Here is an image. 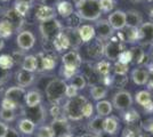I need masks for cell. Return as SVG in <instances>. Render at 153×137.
I'll list each match as a JSON object with an SVG mask.
<instances>
[{
  "mask_svg": "<svg viewBox=\"0 0 153 137\" xmlns=\"http://www.w3.org/2000/svg\"><path fill=\"white\" fill-rule=\"evenodd\" d=\"M15 78H16V82L19 84V86L25 88V87H29V86H31L33 84L36 77H34V73L21 69L19 72H16Z\"/></svg>",
  "mask_w": 153,
  "mask_h": 137,
  "instance_id": "19",
  "label": "cell"
},
{
  "mask_svg": "<svg viewBox=\"0 0 153 137\" xmlns=\"http://www.w3.org/2000/svg\"><path fill=\"white\" fill-rule=\"evenodd\" d=\"M89 93L91 95V98L96 102H98V101H102L103 98L106 97L108 89L105 85H93L90 87Z\"/></svg>",
  "mask_w": 153,
  "mask_h": 137,
  "instance_id": "25",
  "label": "cell"
},
{
  "mask_svg": "<svg viewBox=\"0 0 153 137\" xmlns=\"http://www.w3.org/2000/svg\"><path fill=\"white\" fill-rule=\"evenodd\" d=\"M5 19H6L7 21H9V22L13 24L14 27H15V30H17L19 26L22 25V22H23V17L16 13V10H15L14 8L7 10V13L5 14Z\"/></svg>",
  "mask_w": 153,
  "mask_h": 137,
  "instance_id": "32",
  "label": "cell"
},
{
  "mask_svg": "<svg viewBox=\"0 0 153 137\" xmlns=\"http://www.w3.org/2000/svg\"><path fill=\"white\" fill-rule=\"evenodd\" d=\"M68 84L64 79H53L51 80L45 88L46 97L53 105L58 104L65 96Z\"/></svg>",
  "mask_w": 153,
  "mask_h": 137,
  "instance_id": "3",
  "label": "cell"
},
{
  "mask_svg": "<svg viewBox=\"0 0 153 137\" xmlns=\"http://www.w3.org/2000/svg\"><path fill=\"white\" fill-rule=\"evenodd\" d=\"M39 30H40L41 36L44 37V39L48 40V41H53L63 31V25L58 20L54 19V20L40 23Z\"/></svg>",
  "mask_w": 153,
  "mask_h": 137,
  "instance_id": "4",
  "label": "cell"
},
{
  "mask_svg": "<svg viewBox=\"0 0 153 137\" xmlns=\"http://www.w3.org/2000/svg\"><path fill=\"white\" fill-rule=\"evenodd\" d=\"M95 33L98 40H108L113 34V29L111 27L108 20H97L95 23Z\"/></svg>",
  "mask_w": 153,
  "mask_h": 137,
  "instance_id": "10",
  "label": "cell"
},
{
  "mask_svg": "<svg viewBox=\"0 0 153 137\" xmlns=\"http://www.w3.org/2000/svg\"><path fill=\"white\" fill-rule=\"evenodd\" d=\"M36 128H37V124H34L32 120L27 119V118L21 119L19 121V124H17L19 131L24 134V135H33L36 133Z\"/></svg>",
  "mask_w": 153,
  "mask_h": 137,
  "instance_id": "22",
  "label": "cell"
},
{
  "mask_svg": "<svg viewBox=\"0 0 153 137\" xmlns=\"http://www.w3.org/2000/svg\"><path fill=\"white\" fill-rule=\"evenodd\" d=\"M143 133L136 124H129L122 131V137H142Z\"/></svg>",
  "mask_w": 153,
  "mask_h": 137,
  "instance_id": "35",
  "label": "cell"
},
{
  "mask_svg": "<svg viewBox=\"0 0 153 137\" xmlns=\"http://www.w3.org/2000/svg\"><path fill=\"white\" fill-rule=\"evenodd\" d=\"M108 22L110 23V25L113 30H117V31L123 30L127 25L126 24V12L118 9V10L110 13L108 17Z\"/></svg>",
  "mask_w": 153,
  "mask_h": 137,
  "instance_id": "12",
  "label": "cell"
},
{
  "mask_svg": "<svg viewBox=\"0 0 153 137\" xmlns=\"http://www.w3.org/2000/svg\"><path fill=\"white\" fill-rule=\"evenodd\" d=\"M76 1H79V0H76Z\"/></svg>",
  "mask_w": 153,
  "mask_h": 137,
  "instance_id": "59",
  "label": "cell"
},
{
  "mask_svg": "<svg viewBox=\"0 0 153 137\" xmlns=\"http://www.w3.org/2000/svg\"><path fill=\"white\" fill-rule=\"evenodd\" d=\"M138 41L140 45H150L153 42V23L146 22L138 27Z\"/></svg>",
  "mask_w": 153,
  "mask_h": 137,
  "instance_id": "14",
  "label": "cell"
},
{
  "mask_svg": "<svg viewBox=\"0 0 153 137\" xmlns=\"http://www.w3.org/2000/svg\"><path fill=\"white\" fill-rule=\"evenodd\" d=\"M56 12H57L64 19H69L73 12V5L68 0H61L56 5Z\"/></svg>",
  "mask_w": 153,
  "mask_h": 137,
  "instance_id": "24",
  "label": "cell"
},
{
  "mask_svg": "<svg viewBox=\"0 0 153 137\" xmlns=\"http://www.w3.org/2000/svg\"><path fill=\"white\" fill-rule=\"evenodd\" d=\"M71 85L73 87H76L78 90H82L87 86V80H86L85 76H82V74H76L71 79Z\"/></svg>",
  "mask_w": 153,
  "mask_h": 137,
  "instance_id": "36",
  "label": "cell"
},
{
  "mask_svg": "<svg viewBox=\"0 0 153 137\" xmlns=\"http://www.w3.org/2000/svg\"><path fill=\"white\" fill-rule=\"evenodd\" d=\"M76 8L80 20L96 22L102 15L98 0H79L76 2Z\"/></svg>",
  "mask_w": 153,
  "mask_h": 137,
  "instance_id": "1",
  "label": "cell"
},
{
  "mask_svg": "<svg viewBox=\"0 0 153 137\" xmlns=\"http://www.w3.org/2000/svg\"><path fill=\"white\" fill-rule=\"evenodd\" d=\"M15 1H19V2H26V4L31 5V4L33 2V1H34V0H15Z\"/></svg>",
  "mask_w": 153,
  "mask_h": 137,
  "instance_id": "53",
  "label": "cell"
},
{
  "mask_svg": "<svg viewBox=\"0 0 153 137\" xmlns=\"http://www.w3.org/2000/svg\"><path fill=\"white\" fill-rule=\"evenodd\" d=\"M118 62H120L122 64H127L128 63H130L131 62V54L129 50H122L121 54L119 55V57H118Z\"/></svg>",
  "mask_w": 153,
  "mask_h": 137,
  "instance_id": "45",
  "label": "cell"
},
{
  "mask_svg": "<svg viewBox=\"0 0 153 137\" xmlns=\"http://www.w3.org/2000/svg\"><path fill=\"white\" fill-rule=\"evenodd\" d=\"M36 137H54V133H53L51 124L49 126H46V124L40 126L37 129Z\"/></svg>",
  "mask_w": 153,
  "mask_h": 137,
  "instance_id": "42",
  "label": "cell"
},
{
  "mask_svg": "<svg viewBox=\"0 0 153 137\" xmlns=\"http://www.w3.org/2000/svg\"><path fill=\"white\" fill-rule=\"evenodd\" d=\"M14 64H15V62L10 55H7V54L0 55V69L1 70H4V71L10 70Z\"/></svg>",
  "mask_w": 153,
  "mask_h": 137,
  "instance_id": "38",
  "label": "cell"
},
{
  "mask_svg": "<svg viewBox=\"0 0 153 137\" xmlns=\"http://www.w3.org/2000/svg\"><path fill=\"white\" fill-rule=\"evenodd\" d=\"M122 50H123V47H122L120 41L111 40V41H108L106 45H104L103 54L108 59V62L110 61H118V57L121 54Z\"/></svg>",
  "mask_w": 153,
  "mask_h": 137,
  "instance_id": "9",
  "label": "cell"
},
{
  "mask_svg": "<svg viewBox=\"0 0 153 137\" xmlns=\"http://www.w3.org/2000/svg\"><path fill=\"white\" fill-rule=\"evenodd\" d=\"M147 1H149V2H153V0H147Z\"/></svg>",
  "mask_w": 153,
  "mask_h": 137,
  "instance_id": "58",
  "label": "cell"
},
{
  "mask_svg": "<svg viewBox=\"0 0 153 137\" xmlns=\"http://www.w3.org/2000/svg\"><path fill=\"white\" fill-rule=\"evenodd\" d=\"M53 46H54V49L58 53L64 52V50L70 48V44H69V41H68L63 32H61L55 39L53 40Z\"/></svg>",
  "mask_w": 153,
  "mask_h": 137,
  "instance_id": "29",
  "label": "cell"
},
{
  "mask_svg": "<svg viewBox=\"0 0 153 137\" xmlns=\"http://www.w3.org/2000/svg\"><path fill=\"white\" fill-rule=\"evenodd\" d=\"M110 70H111V64L108 61H105V59L98 62L96 65V71L98 72L100 76H103V77H108Z\"/></svg>",
  "mask_w": 153,
  "mask_h": 137,
  "instance_id": "39",
  "label": "cell"
},
{
  "mask_svg": "<svg viewBox=\"0 0 153 137\" xmlns=\"http://www.w3.org/2000/svg\"><path fill=\"white\" fill-rule=\"evenodd\" d=\"M142 137H153V135H151V134L146 133V134H143V135H142Z\"/></svg>",
  "mask_w": 153,
  "mask_h": 137,
  "instance_id": "55",
  "label": "cell"
},
{
  "mask_svg": "<svg viewBox=\"0 0 153 137\" xmlns=\"http://www.w3.org/2000/svg\"><path fill=\"white\" fill-rule=\"evenodd\" d=\"M143 129L149 133V134H151L153 135V118H150V119H147L146 121L143 124Z\"/></svg>",
  "mask_w": 153,
  "mask_h": 137,
  "instance_id": "49",
  "label": "cell"
},
{
  "mask_svg": "<svg viewBox=\"0 0 153 137\" xmlns=\"http://www.w3.org/2000/svg\"><path fill=\"white\" fill-rule=\"evenodd\" d=\"M78 33L80 36V39L82 42H89L96 37L95 29L90 24H83L78 27Z\"/></svg>",
  "mask_w": 153,
  "mask_h": 137,
  "instance_id": "21",
  "label": "cell"
},
{
  "mask_svg": "<svg viewBox=\"0 0 153 137\" xmlns=\"http://www.w3.org/2000/svg\"><path fill=\"white\" fill-rule=\"evenodd\" d=\"M51 127L53 129V133H54V137H65L69 134H71L70 124H69L65 117L54 118Z\"/></svg>",
  "mask_w": 153,
  "mask_h": 137,
  "instance_id": "7",
  "label": "cell"
},
{
  "mask_svg": "<svg viewBox=\"0 0 153 137\" xmlns=\"http://www.w3.org/2000/svg\"><path fill=\"white\" fill-rule=\"evenodd\" d=\"M37 57V71L44 72V71H51L56 65V59L49 54H44V53H39Z\"/></svg>",
  "mask_w": 153,
  "mask_h": 137,
  "instance_id": "13",
  "label": "cell"
},
{
  "mask_svg": "<svg viewBox=\"0 0 153 137\" xmlns=\"http://www.w3.org/2000/svg\"><path fill=\"white\" fill-rule=\"evenodd\" d=\"M62 32L65 34L66 39L70 44V47L76 49L78 47H80V45L82 44V41L80 39V36L78 33V27H74V26H66V27H63V31Z\"/></svg>",
  "mask_w": 153,
  "mask_h": 137,
  "instance_id": "16",
  "label": "cell"
},
{
  "mask_svg": "<svg viewBox=\"0 0 153 137\" xmlns=\"http://www.w3.org/2000/svg\"><path fill=\"white\" fill-rule=\"evenodd\" d=\"M150 74L149 71L143 69V67H136L131 71V80L135 85L137 86H144L149 82Z\"/></svg>",
  "mask_w": 153,
  "mask_h": 137,
  "instance_id": "18",
  "label": "cell"
},
{
  "mask_svg": "<svg viewBox=\"0 0 153 137\" xmlns=\"http://www.w3.org/2000/svg\"><path fill=\"white\" fill-rule=\"evenodd\" d=\"M4 47H5V41H4L2 38H0V50H2Z\"/></svg>",
  "mask_w": 153,
  "mask_h": 137,
  "instance_id": "54",
  "label": "cell"
},
{
  "mask_svg": "<svg viewBox=\"0 0 153 137\" xmlns=\"http://www.w3.org/2000/svg\"><path fill=\"white\" fill-rule=\"evenodd\" d=\"M16 44L19 46V48L22 52H26L33 48V46L36 44V37L31 31H21L17 34L16 38Z\"/></svg>",
  "mask_w": 153,
  "mask_h": 137,
  "instance_id": "8",
  "label": "cell"
},
{
  "mask_svg": "<svg viewBox=\"0 0 153 137\" xmlns=\"http://www.w3.org/2000/svg\"><path fill=\"white\" fill-rule=\"evenodd\" d=\"M143 16L140 12L135 10V9H130L126 12V26H130V27H140L143 24Z\"/></svg>",
  "mask_w": 153,
  "mask_h": 137,
  "instance_id": "20",
  "label": "cell"
},
{
  "mask_svg": "<svg viewBox=\"0 0 153 137\" xmlns=\"http://www.w3.org/2000/svg\"><path fill=\"white\" fill-rule=\"evenodd\" d=\"M119 119L115 116H108L103 120V133L108 135H115L119 131Z\"/></svg>",
  "mask_w": 153,
  "mask_h": 137,
  "instance_id": "17",
  "label": "cell"
},
{
  "mask_svg": "<svg viewBox=\"0 0 153 137\" xmlns=\"http://www.w3.org/2000/svg\"><path fill=\"white\" fill-rule=\"evenodd\" d=\"M133 96L127 90L117 91L112 97V105L119 111H126L133 105Z\"/></svg>",
  "mask_w": 153,
  "mask_h": 137,
  "instance_id": "5",
  "label": "cell"
},
{
  "mask_svg": "<svg viewBox=\"0 0 153 137\" xmlns=\"http://www.w3.org/2000/svg\"><path fill=\"white\" fill-rule=\"evenodd\" d=\"M56 14H57V12H56L55 7L40 5L36 10V19L42 23V22H47V21L56 19Z\"/></svg>",
  "mask_w": 153,
  "mask_h": 137,
  "instance_id": "15",
  "label": "cell"
},
{
  "mask_svg": "<svg viewBox=\"0 0 153 137\" xmlns=\"http://www.w3.org/2000/svg\"><path fill=\"white\" fill-rule=\"evenodd\" d=\"M1 109H6V110H14V111H17L19 107L17 105L13 103L12 101H9V99H7V98H2V101H1Z\"/></svg>",
  "mask_w": 153,
  "mask_h": 137,
  "instance_id": "46",
  "label": "cell"
},
{
  "mask_svg": "<svg viewBox=\"0 0 153 137\" xmlns=\"http://www.w3.org/2000/svg\"><path fill=\"white\" fill-rule=\"evenodd\" d=\"M6 137H19V131L16 130V129H14V128H12V127H9V128H8V131H7Z\"/></svg>",
  "mask_w": 153,
  "mask_h": 137,
  "instance_id": "52",
  "label": "cell"
},
{
  "mask_svg": "<svg viewBox=\"0 0 153 137\" xmlns=\"http://www.w3.org/2000/svg\"><path fill=\"white\" fill-rule=\"evenodd\" d=\"M14 32H15V27L9 21H7L6 19L0 20V38L2 39L10 38Z\"/></svg>",
  "mask_w": 153,
  "mask_h": 137,
  "instance_id": "28",
  "label": "cell"
},
{
  "mask_svg": "<svg viewBox=\"0 0 153 137\" xmlns=\"http://www.w3.org/2000/svg\"><path fill=\"white\" fill-rule=\"evenodd\" d=\"M7 1H9V0H0V2H7Z\"/></svg>",
  "mask_w": 153,
  "mask_h": 137,
  "instance_id": "56",
  "label": "cell"
},
{
  "mask_svg": "<svg viewBox=\"0 0 153 137\" xmlns=\"http://www.w3.org/2000/svg\"><path fill=\"white\" fill-rule=\"evenodd\" d=\"M96 112H97V116L100 117H108L111 114V112L113 110V105L110 101H105V99H102V101H98L96 103Z\"/></svg>",
  "mask_w": 153,
  "mask_h": 137,
  "instance_id": "26",
  "label": "cell"
},
{
  "mask_svg": "<svg viewBox=\"0 0 153 137\" xmlns=\"http://www.w3.org/2000/svg\"><path fill=\"white\" fill-rule=\"evenodd\" d=\"M88 101L82 95H78L76 97L70 98L65 102L63 106V112L65 118L72 121H79L82 119V107Z\"/></svg>",
  "mask_w": 153,
  "mask_h": 137,
  "instance_id": "2",
  "label": "cell"
},
{
  "mask_svg": "<svg viewBox=\"0 0 153 137\" xmlns=\"http://www.w3.org/2000/svg\"><path fill=\"white\" fill-rule=\"evenodd\" d=\"M126 32H125V36H126V41L127 42H136L138 41V27H130V26H126Z\"/></svg>",
  "mask_w": 153,
  "mask_h": 137,
  "instance_id": "37",
  "label": "cell"
},
{
  "mask_svg": "<svg viewBox=\"0 0 153 137\" xmlns=\"http://www.w3.org/2000/svg\"><path fill=\"white\" fill-rule=\"evenodd\" d=\"M100 6H101V10L103 13H111L115 7L114 0H98Z\"/></svg>",
  "mask_w": 153,
  "mask_h": 137,
  "instance_id": "43",
  "label": "cell"
},
{
  "mask_svg": "<svg viewBox=\"0 0 153 137\" xmlns=\"http://www.w3.org/2000/svg\"><path fill=\"white\" fill-rule=\"evenodd\" d=\"M25 95H26L25 88H23L21 86H13V87L7 88L6 91H5L4 97L9 99V101H12L19 107H22L23 105L25 104V102H24Z\"/></svg>",
  "mask_w": 153,
  "mask_h": 137,
  "instance_id": "6",
  "label": "cell"
},
{
  "mask_svg": "<svg viewBox=\"0 0 153 137\" xmlns=\"http://www.w3.org/2000/svg\"><path fill=\"white\" fill-rule=\"evenodd\" d=\"M42 5H46V6H51V7H55L59 2V0H40Z\"/></svg>",
  "mask_w": 153,
  "mask_h": 137,
  "instance_id": "51",
  "label": "cell"
},
{
  "mask_svg": "<svg viewBox=\"0 0 153 137\" xmlns=\"http://www.w3.org/2000/svg\"><path fill=\"white\" fill-rule=\"evenodd\" d=\"M93 113H94V106H93V104H90L89 102H87L82 107V117L91 118L93 117Z\"/></svg>",
  "mask_w": 153,
  "mask_h": 137,
  "instance_id": "47",
  "label": "cell"
},
{
  "mask_svg": "<svg viewBox=\"0 0 153 137\" xmlns=\"http://www.w3.org/2000/svg\"><path fill=\"white\" fill-rule=\"evenodd\" d=\"M65 96L69 98H73L76 97V96H78V89H76V87H73V86L71 85H68V87H66V91H65Z\"/></svg>",
  "mask_w": 153,
  "mask_h": 137,
  "instance_id": "48",
  "label": "cell"
},
{
  "mask_svg": "<svg viewBox=\"0 0 153 137\" xmlns=\"http://www.w3.org/2000/svg\"><path fill=\"white\" fill-rule=\"evenodd\" d=\"M122 118L125 120V122L129 126V124H135L137 122V120H140V114L138 112L134 110V109H128L126 112L122 114Z\"/></svg>",
  "mask_w": 153,
  "mask_h": 137,
  "instance_id": "34",
  "label": "cell"
},
{
  "mask_svg": "<svg viewBox=\"0 0 153 137\" xmlns=\"http://www.w3.org/2000/svg\"><path fill=\"white\" fill-rule=\"evenodd\" d=\"M103 117H100V116H96L94 117L88 124V127H89V133L95 135V136H101L103 133Z\"/></svg>",
  "mask_w": 153,
  "mask_h": 137,
  "instance_id": "27",
  "label": "cell"
},
{
  "mask_svg": "<svg viewBox=\"0 0 153 137\" xmlns=\"http://www.w3.org/2000/svg\"><path fill=\"white\" fill-rule=\"evenodd\" d=\"M62 63L65 67L73 69V70L78 71V69L82 64V59H81V56L79 55V53L73 49V50L65 53L62 56Z\"/></svg>",
  "mask_w": 153,
  "mask_h": 137,
  "instance_id": "11",
  "label": "cell"
},
{
  "mask_svg": "<svg viewBox=\"0 0 153 137\" xmlns=\"http://www.w3.org/2000/svg\"><path fill=\"white\" fill-rule=\"evenodd\" d=\"M135 101L137 104H140L143 107H146L149 104H151L152 101V95L151 93L147 90H140L138 93H136V96H135Z\"/></svg>",
  "mask_w": 153,
  "mask_h": 137,
  "instance_id": "30",
  "label": "cell"
},
{
  "mask_svg": "<svg viewBox=\"0 0 153 137\" xmlns=\"http://www.w3.org/2000/svg\"><path fill=\"white\" fill-rule=\"evenodd\" d=\"M8 128H9V126L6 122H4V121L0 120V137H6Z\"/></svg>",
  "mask_w": 153,
  "mask_h": 137,
  "instance_id": "50",
  "label": "cell"
},
{
  "mask_svg": "<svg viewBox=\"0 0 153 137\" xmlns=\"http://www.w3.org/2000/svg\"><path fill=\"white\" fill-rule=\"evenodd\" d=\"M25 105L27 107H36L41 104L42 102V96L39 90H30L26 93L25 95Z\"/></svg>",
  "mask_w": 153,
  "mask_h": 137,
  "instance_id": "23",
  "label": "cell"
},
{
  "mask_svg": "<svg viewBox=\"0 0 153 137\" xmlns=\"http://www.w3.org/2000/svg\"><path fill=\"white\" fill-rule=\"evenodd\" d=\"M131 54V62H135L136 64H140L145 59V52L140 46H134L129 49Z\"/></svg>",
  "mask_w": 153,
  "mask_h": 137,
  "instance_id": "33",
  "label": "cell"
},
{
  "mask_svg": "<svg viewBox=\"0 0 153 137\" xmlns=\"http://www.w3.org/2000/svg\"><path fill=\"white\" fill-rule=\"evenodd\" d=\"M14 9L16 10V13L21 15L22 17H24L26 14L29 13L30 10V5L26 4V2H19V1H15L14 2Z\"/></svg>",
  "mask_w": 153,
  "mask_h": 137,
  "instance_id": "41",
  "label": "cell"
},
{
  "mask_svg": "<svg viewBox=\"0 0 153 137\" xmlns=\"http://www.w3.org/2000/svg\"><path fill=\"white\" fill-rule=\"evenodd\" d=\"M131 1H135V2H140V1H142V0H131Z\"/></svg>",
  "mask_w": 153,
  "mask_h": 137,
  "instance_id": "57",
  "label": "cell"
},
{
  "mask_svg": "<svg viewBox=\"0 0 153 137\" xmlns=\"http://www.w3.org/2000/svg\"><path fill=\"white\" fill-rule=\"evenodd\" d=\"M16 111L14 110H6V109H1L0 110V120L4 122H13L16 119Z\"/></svg>",
  "mask_w": 153,
  "mask_h": 137,
  "instance_id": "40",
  "label": "cell"
},
{
  "mask_svg": "<svg viewBox=\"0 0 153 137\" xmlns=\"http://www.w3.org/2000/svg\"><path fill=\"white\" fill-rule=\"evenodd\" d=\"M37 57L34 55H25V57L22 61V70H25L29 72L37 71Z\"/></svg>",
  "mask_w": 153,
  "mask_h": 137,
  "instance_id": "31",
  "label": "cell"
},
{
  "mask_svg": "<svg viewBox=\"0 0 153 137\" xmlns=\"http://www.w3.org/2000/svg\"><path fill=\"white\" fill-rule=\"evenodd\" d=\"M114 72L118 76H126L128 72V65L127 64H122V63L117 61L114 64Z\"/></svg>",
  "mask_w": 153,
  "mask_h": 137,
  "instance_id": "44",
  "label": "cell"
}]
</instances>
